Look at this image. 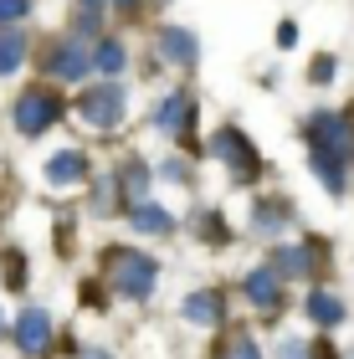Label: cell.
<instances>
[{"mask_svg": "<svg viewBox=\"0 0 354 359\" xmlns=\"http://www.w3.org/2000/svg\"><path fill=\"white\" fill-rule=\"evenodd\" d=\"M57 118H62V97L52 88H26L21 97H15V108H11L15 134H26V139H41Z\"/></svg>", "mask_w": 354, "mask_h": 359, "instance_id": "cell-1", "label": "cell"}, {"mask_svg": "<svg viewBox=\"0 0 354 359\" xmlns=\"http://www.w3.org/2000/svg\"><path fill=\"white\" fill-rule=\"evenodd\" d=\"M108 283L123 298H149L154 283H159V267L139 252H108Z\"/></svg>", "mask_w": 354, "mask_h": 359, "instance_id": "cell-2", "label": "cell"}, {"mask_svg": "<svg viewBox=\"0 0 354 359\" xmlns=\"http://www.w3.org/2000/svg\"><path fill=\"white\" fill-rule=\"evenodd\" d=\"M77 113H83L93 128H114V123H123V113H128V93H123L118 83L88 88L83 97H77Z\"/></svg>", "mask_w": 354, "mask_h": 359, "instance_id": "cell-3", "label": "cell"}, {"mask_svg": "<svg viewBox=\"0 0 354 359\" xmlns=\"http://www.w3.org/2000/svg\"><path fill=\"white\" fill-rule=\"evenodd\" d=\"M15 349H21L26 359H41L46 349H52V313H46L41 303H26L21 313H15Z\"/></svg>", "mask_w": 354, "mask_h": 359, "instance_id": "cell-4", "label": "cell"}, {"mask_svg": "<svg viewBox=\"0 0 354 359\" xmlns=\"http://www.w3.org/2000/svg\"><path fill=\"white\" fill-rule=\"evenodd\" d=\"M216 154L226 159V170L236 175V185H252L257 175H262V159H257V149L247 144V134H216Z\"/></svg>", "mask_w": 354, "mask_h": 359, "instance_id": "cell-5", "label": "cell"}, {"mask_svg": "<svg viewBox=\"0 0 354 359\" xmlns=\"http://www.w3.org/2000/svg\"><path fill=\"white\" fill-rule=\"evenodd\" d=\"M308 134H313V154H329V159H349L354 149V134H349V123L339 118V113H313V123H308Z\"/></svg>", "mask_w": 354, "mask_h": 359, "instance_id": "cell-6", "label": "cell"}, {"mask_svg": "<svg viewBox=\"0 0 354 359\" xmlns=\"http://www.w3.org/2000/svg\"><path fill=\"white\" fill-rule=\"evenodd\" d=\"M46 77H57V83H77V77H88L93 67V57L83 52V41H57V46H46Z\"/></svg>", "mask_w": 354, "mask_h": 359, "instance_id": "cell-7", "label": "cell"}, {"mask_svg": "<svg viewBox=\"0 0 354 359\" xmlns=\"http://www.w3.org/2000/svg\"><path fill=\"white\" fill-rule=\"evenodd\" d=\"M154 52L165 62H175V67H196L200 41H196V31H185V26H159L154 31Z\"/></svg>", "mask_w": 354, "mask_h": 359, "instance_id": "cell-8", "label": "cell"}, {"mask_svg": "<svg viewBox=\"0 0 354 359\" xmlns=\"http://www.w3.org/2000/svg\"><path fill=\"white\" fill-rule=\"evenodd\" d=\"M46 185H57V190L88 185V154H77V149L52 154V159H46Z\"/></svg>", "mask_w": 354, "mask_h": 359, "instance_id": "cell-9", "label": "cell"}, {"mask_svg": "<svg viewBox=\"0 0 354 359\" xmlns=\"http://www.w3.org/2000/svg\"><path fill=\"white\" fill-rule=\"evenodd\" d=\"M241 287H247V298H252L257 308H278V303H282V277H278V267H272V262H267V267H252Z\"/></svg>", "mask_w": 354, "mask_h": 359, "instance_id": "cell-10", "label": "cell"}, {"mask_svg": "<svg viewBox=\"0 0 354 359\" xmlns=\"http://www.w3.org/2000/svg\"><path fill=\"white\" fill-rule=\"evenodd\" d=\"M190 113H196V97H190V93H170L165 103L154 108V128H165V134H185Z\"/></svg>", "mask_w": 354, "mask_h": 359, "instance_id": "cell-11", "label": "cell"}, {"mask_svg": "<svg viewBox=\"0 0 354 359\" xmlns=\"http://www.w3.org/2000/svg\"><path fill=\"white\" fill-rule=\"evenodd\" d=\"M180 313H185L190 323H200V329H216V323H221V313H226V308H221V292H211V287H205V292H190Z\"/></svg>", "mask_w": 354, "mask_h": 359, "instance_id": "cell-12", "label": "cell"}, {"mask_svg": "<svg viewBox=\"0 0 354 359\" xmlns=\"http://www.w3.org/2000/svg\"><path fill=\"white\" fill-rule=\"evenodd\" d=\"M26 52H31L26 31H21V26H0V77H11L15 67H21Z\"/></svg>", "mask_w": 354, "mask_h": 359, "instance_id": "cell-13", "label": "cell"}, {"mask_svg": "<svg viewBox=\"0 0 354 359\" xmlns=\"http://www.w3.org/2000/svg\"><path fill=\"white\" fill-rule=\"evenodd\" d=\"M134 231L139 236H170L175 221H170L165 205H134Z\"/></svg>", "mask_w": 354, "mask_h": 359, "instance_id": "cell-14", "label": "cell"}, {"mask_svg": "<svg viewBox=\"0 0 354 359\" xmlns=\"http://www.w3.org/2000/svg\"><path fill=\"white\" fill-rule=\"evenodd\" d=\"M308 318L318 329H334V323H344V303L334 298V292H313L308 298Z\"/></svg>", "mask_w": 354, "mask_h": 359, "instance_id": "cell-15", "label": "cell"}, {"mask_svg": "<svg viewBox=\"0 0 354 359\" xmlns=\"http://www.w3.org/2000/svg\"><path fill=\"white\" fill-rule=\"evenodd\" d=\"M272 267H278V277H303L308 272V247H278Z\"/></svg>", "mask_w": 354, "mask_h": 359, "instance_id": "cell-16", "label": "cell"}, {"mask_svg": "<svg viewBox=\"0 0 354 359\" xmlns=\"http://www.w3.org/2000/svg\"><path fill=\"white\" fill-rule=\"evenodd\" d=\"M123 41H98V57H93V67H98V72H108V77H114V72H123Z\"/></svg>", "mask_w": 354, "mask_h": 359, "instance_id": "cell-17", "label": "cell"}, {"mask_svg": "<svg viewBox=\"0 0 354 359\" xmlns=\"http://www.w3.org/2000/svg\"><path fill=\"white\" fill-rule=\"evenodd\" d=\"M313 170L324 175V185L334 195H344V170H339V159H329V154H313Z\"/></svg>", "mask_w": 354, "mask_h": 359, "instance_id": "cell-18", "label": "cell"}, {"mask_svg": "<svg viewBox=\"0 0 354 359\" xmlns=\"http://www.w3.org/2000/svg\"><path fill=\"white\" fill-rule=\"evenodd\" d=\"M31 15V0H0V26H21Z\"/></svg>", "mask_w": 354, "mask_h": 359, "instance_id": "cell-19", "label": "cell"}, {"mask_svg": "<svg viewBox=\"0 0 354 359\" xmlns=\"http://www.w3.org/2000/svg\"><path fill=\"white\" fill-rule=\"evenodd\" d=\"M257 226H262V231L278 226V231H282V210H278V205H262V210H257Z\"/></svg>", "mask_w": 354, "mask_h": 359, "instance_id": "cell-20", "label": "cell"}, {"mask_svg": "<svg viewBox=\"0 0 354 359\" xmlns=\"http://www.w3.org/2000/svg\"><path fill=\"white\" fill-rule=\"evenodd\" d=\"M308 77H313V83H329V77H334V62H329V57H324V62H313Z\"/></svg>", "mask_w": 354, "mask_h": 359, "instance_id": "cell-21", "label": "cell"}, {"mask_svg": "<svg viewBox=\"0 0 354 359\" xmlns=\"http://www.w3.org/2000/svg\"><path fill=\"white\" fill-rule=\"evenodd\" d=\"M231 359H262V354H257V344H252V339H236V349H231Z\"/></svg>", "mask_w": 354, "mask_h": 359, "instance_id": "cell-22", "label": "cell"}, {"mask_svg": "<svg viewBox=\"0 0 354 359\" xmlns=\"http://www.w3.org/2000/svg\"><path fill=\"white\" fill-rule=\"evenodd\" d=\"M282 359H303V344H298V339H282Z\"/></svg>", "mask_w": 354, "mask_h": 359, "instance_id": "cell-23", "label": "cell"}, {"mask_svg": "<svg viewBox=\"0 0 354 359\" xmlns=\"http://www.w3.org/2000/svg\"><path fill=\"white\" fill-rule=\"evenodd\" d=\"M77 359H114V354H108V349H83Z\"/></svg>", "mask_w": 354, "mask_h": 359, "instance_id": "cell-24", "label": "cell"}, {"mask_svg": "<svg viewBox=\"0 0 354 359\" xmlns=\"http://www.w3.org/2000/svg\"><path fill=\"white\" fill-rule=\"evenodd\" d=\"M114 6H118V11H134V6H144V0H114Z\"/></svg>", "mask_w": 354, "mask_h": 359, "instance_id": "cell-25", "label": "cell"}, {"mask_svg": "<svg viewBox=\"0 0 354 359\" xmlns=\"http://www.w3.org/2000/svg\"><path fill=\"white\" fill-rule=\"evenodd\" d=\"M0 329H6V313H0Z\"/></svg>", "mask_w": 354, "mask_h": 359, "instance_id": "cell-26", "label": "cell"}]
</instances>
